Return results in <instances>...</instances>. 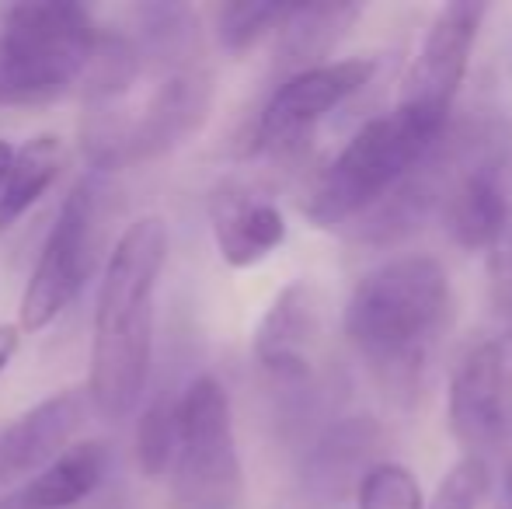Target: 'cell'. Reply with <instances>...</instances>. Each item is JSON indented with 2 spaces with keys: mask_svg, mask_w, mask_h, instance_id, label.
Instances as JSON below:
<instances>
[{
  "mask_svg": "<svg viewBox=\"0 0 512 509\" xmlns=\"http://www.w3.org/2000/svg\"><path fill=\"white\" fill-rule=\"evenodd\" d=\"M168 262V227L140 217L108 255L95 304L88 398L105 419H122L143 398L154 349V293Z\"/></svg>",
  "mask_w": 512,
  "mask_h": 509,
  "instance_id": "6da1fadb",
  "label": "cell"
},
{
  "mask_svg": "<svg viewBox=\"0 0 512 509\" xmlns=\"http://www.w3.org/2000/svg\"><path fill=\"white\" fill-rule=\"evenodd\" d=\"M453 318L446 269L429 255H401L373 269L345 304V335L394 391L422 381Z\"/></svg>",
  "mask_w": 512,
  "mask_h": 509,
  "instance_id": "7a4b0ae2",
  "label": "cell"
},
{
  "mask_svg": "<svg viewBox=\"0 0 512 509\" xmlns=\"http://www.w3.org/2000/svg\"><path fill=\"white\" fill-rule=\"evenodd\" d=\"M446 129L450 116L401 102L359 126L310 185L304 199L307 220L328 231L359 224L422 164V157L443 140Z\"/></svg>",
  "mask_w": 512,
  "mask_h": 509,
  "instance_id": "3957f363",
  "label": "cell"
},
{
  "mask_svg": "<svg viewBox=\"0 0 512 509\" xmlns=\"http://www.w3.org/2000/svg\"><path fill=\"white\" fill-rule=\"evenodd\" d=\"M98 25L70 0L7 7L0 25V105H49L81 84Z\"/></svg>",
  "mask_w": 512,
  "mask_h": 509,
  "instance_id": "277c9868",
  "label": "cell"
},
{
  "mask_svg": "<svg viewBox=\"0 0 512 509\" xmlns=\"http://www.w3.org/2000/svg\"><path fill=\"white\" fill-rule=\"evenodd\" d=\"M244 468L230 398L216 377H196L178 394V447L171 509H241Z\"/></svg>",
  "mask_w": 512,
  "mask_h": 509,
  "instance_id": "5b68a950",
  "label": "cell"
},
{
  "mask_svg": "<svg viewBox=\"0 0 512 509\" xmlns=\"http://www.w3.org/2000/svg\"><path fill=\"white\" fill-rule=\"evenodd\" d=\"M102 178L91 171L88 178L67 192L60 217L49 227V238L35 262V272L21 293V328L42 332L49 328L81 293L84 279L91 276L98 241H102Z\"/></svg>",
  "mask_w": 512,
  "mask_h": 509,
  "instance_id": "8992f818",
  "label": "cell"
},
{
  "mask_svg": "<svg viewBox=\"0 0 512 509\" xmlns=\"http://www.w3.org/2000/svg\"><path fill=\"white\" fill-rule=\"evenodd\" d=\"M446 422L471 457L512 443V335L485 339L457 363L446 391Z\"/></svg>",
  "mask_w": 512,
  "mask_h": 509,
  "instance_id": "52a82bcc",
  "label": "cell"
},
{
  "mask_svg": "<svg viewBox=\"0 0 512 509\" xmlns=\"http://www.w3.org/2000/svg\"><path fill=\"white\" fill-rule=\"evenodd\" d=\"M509 147V136L499 126L464 133V154H460L457 175L446 192L443 220L453 245L467 248V252H485L512 213Z\"/></svg>",
  "mask_w": 512,
  "mask_h": 509,
  "instance_id": "ba28073f",
  "label": "cell"
},
{
  "mask_svg": "<svg viewBox=\"0 0 512 509\" xmlns=\"http://www.w3.org/2000/svg\"><path fill=\"white\" fill-rule=\"evenodd\" d=\"M377 74V60L370 56H352V60H328L321 67L290 74L272 98L262 105L251 129L248 150H293L304 143V136L314 133L321 119H328L338 105H345L352 95L366 88Z\"/></svg>",
  "mask_w": 512,
  "mask_h": 509,
  "instance_id": "9c48e42d",
  "label": "cell"
},
{
  "mask_svg": "<svg viewBox=\"0 0 512 509\" xmlns=\"http://www.w3.org/2000/svg\"><path fill=\"white\" fill-rule=\"evenodd\" d=\"M485 18L488 4H478V0H450L439 7L418 42L398 102L453 116V102H457L460 84L471 67L474 42H478Z\"/></svg>",
  "mask_w": 512,
  "mask_h": 509,
  "instance_id": "30bf717a",
  "label": "cell"
},
{
  "mask_svg": "<svg viewBox=\"0 0 512 509\" xmlns=\"http://www.w3.org/2000/svg\"><path fill=\"white\" fill-rule=\"evenodd\" d=\"M321 342V293L307 283L283 286L255 328V363L269 381L300 387L314 374V353Z\"/></svg>",
  "mask_w": 512,
  "mask_h": 509,
  "instance_id": "8fae6325",
  "label": "cell"
},
{
  "mask_svg": "<svg viewBox=\"0 0 512 509\" xmlns=\"http://www.w3.org/2000/svg\"><path fill=\"white\" fill-rule=\"evenodd\" d=\"M213 91V70L206 63L164 74L143 116L129 126L126 164L157 161L196 136L213 109Z\"/></svg>",
  "mask_w": 512,
  "mask_h": 509,
  "instance_id": "7c38bea8",
  "label": "cell"
},
{
  "mask_svg": "<svg viewBox=\"0 0 512 509\" xmlns=\"http://www.w3.org/2000/svg\"><path fill=\"white\" fill-rule=\"evenodd\" d=\"M88 387H70L28 408L0 433V478H25L63 454L88 419Z\"/></svg>",
  "mask_w": 512,
  "mask_h": 509,
  "instance_id": "4fadbf2b",
  "label": "cell"
},
{
  "mask_svg": "<svg viewBox=\"0 0 512 509\" xmlns=\"http://www.w3.org/2000/svg\"><path fill=\"white\" fill-rule=\"evenodd\" d=\"M209 220L223 262L251 269L286 241V220L276 203L241 182H220L209 192Z\"/></svg>",
  "mask_w": 512,
  "mask_h": 509,
  "instance_id": "5bb4252c",
  "label": "cell"
},
{
  "mask_svg": "<svg viewBox=\"0 0 512 509\" xmlns=\"http://www.w3.org/2000/svg\"><path fill=\"white\" fill-rule=\"evenodd\" d=\"M112 454L105 443L88 440L63 450L28 485L11 496L14 509H77L105 485Z\"/></svg>",
  "mask_w": 512,
  "mask_h": 509,
  "instance_id": "9a60e30c",
  "label": "cell"
},
{
  "mask_svg": "<svg viewBox=\"0 0 512 509\" xmlns=\"http://www.w3.org/2000/svg\"><path fill=\"white\" fill-rule=\"evenodd\" d=\"M359 4H290L279 32L276 60L290 74L321 67L324 56L349 35V28L359 21Z\"/></svg>",
  "mask_w": 512,
  "mask_h": 509,
  "instance_id": "2e32d148",
  "label": "cell"
},
{
  "mask_svg": "<svg viewBox=\"0 0 512 509\" xmlns=\"http://www.w3.org/2000/svg\"><path fill=\"white\" fill-rule=\"evenodd\" d=\"M136 49L143 67H154L157 74L203 63V32L199 18L189 4H143L136 7Z\"/></svg>",
  "mask_w": 512,
  "mask_h": 509,
  "instance_id": "e0dca14e",
  "label": "cell"
},
{
  "mask_svg": "<svg viewBox=\"0 0 512 509\" xmlns=\"http://www.w3.org/2000/svg\"><path fill=\"white\" fill-rule=\"evenodd\" d=\"M63 168V143L56 133H39L21 143L0 182V231L14 227L56 182Z\"/></svg>",
  "mask_w": 512,
  "mask_h": 509,
  "instance_id": "ac0fdd59",
  "label": "cell"
},
{
  "mask_svg": "<svg viewBox=\"0 0 512 509\" xmlns=\"http://www.w3.org/2000/svg\"><path fill=\"white\" fill-rule=\"evenodd\" d=\"M140 70L143 60L133 35L115 32V28H98L88 67H84L81 77L84 105L88 109H112V105H119L136 84Z\"/></svg>",
  "mask_w": 512,
  "mask_h": 509,
  "instance_id": "d6986e66",
  "label": "cell"
},
{
  "mask_svg": "<svg viewBox=\"0 0 512 509\" xmlns=\"http://www.w3.org/2000/svg\"><path fill=\"white\" fill-rule=\"evenodd\" d=\"M370 443H373V429L366 419H349L342 426L328 429L307 457V485L314 492H321V496L342 492L352 471L363 475L370 468L366 464Z\"/></svg>",
  "mask_w": 512,
  "mask_h": 509,
  "instance_id": "ffe728a7",
  "label": "cell"
},
{
  "mask_svg": "<svg viewBox=\"0 0 512 509\" xmlns=\"http://www.w3.org/2000/svg\"><path fill=\"white\" fill-rule=\"evenodd\" d=\"M178 447V394L164 391L143 408L136 422V464L140 471L157 482L171 471Z\"/></svg>",
  "mask_w": 512,
  "mask_h": 509,
  "instance_id": "44dd1931",
  "label": "cell"
},
{
  "mask_svg": "<svg viewBox=\"0 0 512 509\" xmlns=\"http://www.w3.org/2000/svg\"><path fill=\"white\" fill-rule=\"evenodd\" d=\"M356 509H425V496L411 468L373 461L356 482Z\"/></svg>",
  "mask_w": 512,
  "mask_h": 509,
  "instance_id": "7402d4cb",
  "label": "cell"
},
{
  "mask_svg": "<svg viewBox=\"0 0 512 509\" xmlns=\"http://www.w3.org/2000/svg\"><path fill=\"white\" fill-rule=\"evenodd\" d=\"M290 4H220L216 7V39L227 53H244L283 25Z\"/></svg>",
  "mask_w": 512,
  "mask_h": 509,
  "instance_id": "603a6c76",
  "label": "cell"
},
{
  "mask_svg": "<svg viewBox=\"0 0 512 509\" xmlns=\"http://www.w3.org/2000/svg\"><path fill=\"white\" fill-rule=\"evenodd\" d=\"M492 489V468L485 457L464 454L446 478L439 482L436 496L425 499V509H478Z\"/></svg>",
  "mask_w": 512,
  "mask_h": 509,
  "instance_id": "cb8c5ba5",
  "label": "cell"
},
{
  "mask_svg": "<svg viewBox=\"0 0 512 509\" xmlns=\"http://www.w3.org/2000/svg\"><path fill=\"white\" fill-rule=\"evenodd\" d=\"M488 255V300H492L495 314L506 325V335H512V213L492 245L485 248Z\"/></svg>",
  "mask_w": 512,
  "mask_h": 509,
  "instance_id": "d4e9b609",
  "label": "cell"
},
{
  "mask_svg": "<svg viewBox=\"0 0 512 509\" xmlns=\"http://www.w3.org/2000/svg\"><path fill=\"white\" fill-rule=\"evenodd\" d=\"M18 328L14 325H0V374L7 370V363L14 360V353H18Z\"/></svg>",
  "mask_w": 512,
  "mask_h": 509,
  "instance_id": "484cf974",
  "label": "cell"
},
{
  "mask_svg": "<svg viewBox=\"0 0 512 509\" xmlns=\"http://www.w3.org/2000/svg\"><path fill=\"white\" fill-rule=\"evenodd\" d=\"M495 509H512V443H509V457H506V471H502L499 492H495Z\"/></svg>",
  "mask_w": 512,
  "mask_h": 509,
  "instance_id": "4316f807",
  "label": "cell"
},
{
  "mask_svg": "<svg viewBox=\"0 0 512 509\" xmlns=\"http://www.w3.org/2000/svg\"><path fill=\"white\" fill-rule=\"evenodd\" d=\"M11 157H14V147L7 140H0V182H4L7 168H11Z\"/></svg>",
  "mask_w": 512,
  "mask_h": 509,
  "instance_id": "83f0119b",
  "label": "cell"
}]
</instances>
